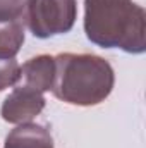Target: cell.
<instances>
[{"mask_svg": "<svg viewBox=\"0 0 146 148\" xmlns=\"http://www.w3.org/2000/svg\"><path fill=\"white\" fill-rule=\"evenodd\" d=\"M84 33L96 47L145 53V9L132 0H84Z\"/></svg>", "mask_w": 146, "mask_h": 148, "instance_id": "cell-1", "label": "cell"}, {"mask_svg": "<svg viewBox=\"0 0 146 148\" xmlns=\"http://www.w3.org/2000/svg\"><path fill=\"white\" fill-rule=\"evenodd\" d=\"M50 91L64 103L93 107L108 98L115 73L108 60L93 53H59Z\"/></svg>", "mask_w": 146, "mask_h": 148, "instance_id": "cell-2", "label": "cell"}, {"mask_svg": "<svg viewBox=\"0 0 146 148\" xmlns=\"http://www.w3.org/2000/svg\"><path fill=\"white\" fill-rule=\"evenodd\" d=\"M76 0H26L23 23L31 35L40 40L65 35L76 24Z\"/></svg>", "mask_w": 146, "mask_h": 148, "instance_id": "cell-3", "label": "cell"}, {"mask_svg": "<svg viewBox=\"0 0 146 148\" xmlns=\"http://www.w3.org/2000/svg\"><path fill=\"white\" fill-rule=\"evenodd\" d=\"M45 97L43 93L35 91L31 88L17 86L7 95L0 107V115L9 124H24L31 122L36 115L45 109Z\"/></svg>", "mask_w": 146, "mask_h": 148, "instance_id": "cell-4", "label": "cell"}, {"mask_svg": "<svg viewBox=\"0 0 146 148\" xmlns=\"http://www.w3.org/2000/svg\"><path fill=\"white\" fill-rule=\"evenodd\" d=\"M55 74V59L52 55H36L21 66L17 86L31 88L35 91H50Z\"/></svg>", "mask_w": 146, "mask_h": 148, "instance_id": "cell-5", "label": "cell"}, {"mask_svg": "<svg viewBox=\"0 0 146 148\" xmlns=\"http://www.w3.org/2000/svg\"><path fill=\"white\" fill-rule=\"evenodd\" d=\"M3 148H53V138L45 126L24 122L5 136Z\"/></svg>", "mask_w": 146, "mask_h": 148, "instance_id": "cell-6", "label": "cell"}, {"mask_svg": "<svg viewBox=\"0 0 146 148\" xmlns=\"http://www.w3.org/2000/svg\"><path fill=\"white\" fill-rule=\"evenodd\" d=\"M24 23H0V59H16L24 43Z\"/></svg>", "mask_w": 146, "mask_h": 148, "instance_id": "cell-7", "label": "cell"}, {"mask_svg": "<svg viewBox=\"0 0 146 148\" xmlns=\"http://www.w3.org/2000/svg\"><path fill=\"white\" fill-rule=\"evenodd\" d=\"M19 71L21 66L16 59H0V91L17 84Z\"/></svg>", "mask_w": 146, "mask_h": 148, "instance_id": "cell-8", "label": "cell"}, {"mask_svg": "<svg viewBox=\"0 0 146 148\" xmlns=\"http://www.w3.org/2000/svg\"><path fill=\"white\" fill-rule=\"evenodd\" d=\"M26 0H0V23L23 21Z\"/></svg>", "mask_w": 146, "mask_h": 148, "instance_id": "cell-9", "label": "cell"}]
</instances>
